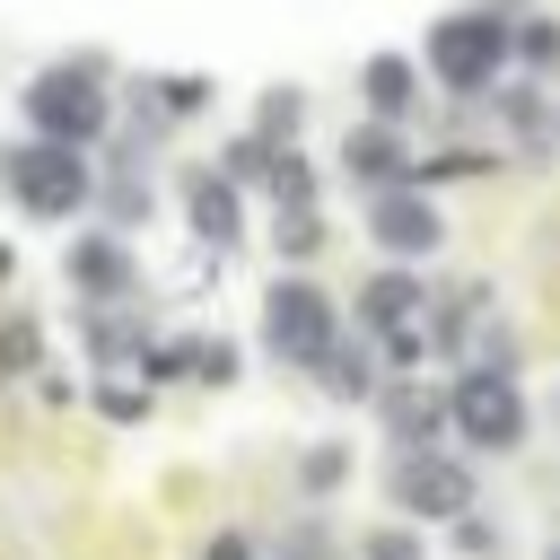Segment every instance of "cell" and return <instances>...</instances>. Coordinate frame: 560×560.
<instances>
[{
    "label": "cell",
    "instance_id": "13",
    "mask_svg": "<svg viewBox=\"0 0 560 560\" xmlns=\"http://www.w3.org/2000/svg\"><path fill=\"white\" fill-rule=\"evenodd\" d=\"M385 420H394L402 446H429L446 429V394H385Z\"/></svg>",
    "mask_w": 560,
    "mask_h": 560
},
{
    "label": "cell",
    "instance_id": "11",
    "mask_svg": "<svg viewBox=\"0 0 560 560\" xmlns=\"http://www.w3.org/2000/svg\"><path fill=\"white\" fill-rule=\"evenodd\" d=\"M411 315H429V289H420L411 271H376V280L359 289V324L394 332V324H411Z\"/></svg>",
    "mask_w": 560,
    "mask_h": 560
},
{
    "label": "cell",
    "instance_id": "20",
    "mask_svg": "<svg viewBox=\"0 0 560 560\" xmlns=\"http://www.w3.org/2000/svg\"><path fill=\"white\" fill-rule=\"evenodd\" d=\"M192 376L201 385H236V341H192Z\"/></svg>",
    "mask_w": 560,
    "mask_h": 560
},
{
    "label": "cell",
    "instance_id": "19",
    "mask_svg": "<svg viewBox=\"0 0 560 560\" xmlns=\"http://www.w3.org/2000/svg\"><path fill=\"white\" fill-rule=\"evenodd\" d=\"M105 219H114V228H140V219H149V184H131V175L105 184Z\"/></svg>",
    "mask_w": 560,
    "mask_h": 560
},
{
    "label": "cell",
    "instance_id": "21",
    "mask_svg": "<svg viewBox=\"0 0 560 560\" xmlns=\"http://www.w3.org/2000/svg\"><path fill=\"white\" fill-rule=\"evenodd\" d=\"M96 411L105 420H149V385H122L114 376V385H96Z\"/></svg>",
    "mask_w": 560,
    "mask_h": 560
},
{
    "label": "cell",
    "instance_id": "26",
    "mask_svg": "<svg viewBox=\"0 0 560 560\" xmlns=\"http://www.w3.org/2000/svg\"><path fill=\"white\" fill-rule=\"evenodd\" d=\"M455 542H464V551H481V560H499V525H481L472 508L455 516Z\"/></svg>",
    "mask_w": 560,
    "mask_h": 560
},
{
    "label": "cell",
    "instance_id": "3",
    "mask_svg": "<svg viewBox=\"0 0 560 560\" xmlns=\"http://www.w3.org/2000/svg\"><path fill=\"white\" fill-rule=\"evenodd\" d=\"M0 184L35 210V219H70V210H88V166H79V149L70 140H18V149H0Z\"/></svg>",
    "mask_w": 560,
    "mask_h": 560
},
{
    "label": "cell",
    "instance_id": "25",
    "mask_svg": "<svg viewBox=\"0 0 560 560\" xmlns=\"http://www.w3.org/2000/svg\"><path fill=\"white\" fill-rule=\"evenodd\" d=\"M228 175H271V140H262V131L236 140V149H228Z\"/></svg>",
    "mask_w": 560,
    "mask_h": 560
},
{
    "label": "cell",
    "instance_id": "6",
    "mask_svg": "<svg viewBox=\"0 0 560 560\" xmlns=\"http://www.w3.org/2000/svg\"><path fill=\"white\" fill-rule=\"evenodd\" d=\"M394 508L455 525V516L472 508V472H464L455 455H438V446H402V464H394Z\"/></svg>",
    "mask_w": 560,
    "mask_h": 560
},
{
    "label": "cell",
    "instance_id": "24",
    "mask_svg": "<svg viewBox=\"0 0 560 560\" xmlns=\"http://www.w3.org/2000/svg\"><path fill=\"white\" fill-rule=\"evenodd\" d=\"M298 114H306V105H298L289 88H271V96H262V140H289V131H298Z\"/></svg>",
    "mask_w": 560,
    "mask_h": 560
},
{
    "label": "cell",
    "instance_id": "9",
    "mask_svg": "<svg viewBox=\"0 0 560 560\" xmlns=\"http://www.w3.org/2000/svg\"><path fill=\"white\" fill-rule=\"evenodd\" d=\"M61 271H70V289H79V298H88V306H114V298H122V289H131V254H122V245H114V236H79V245H70V262H61Z\"/></svg>",
    "mask_w": 560,
    "mask_h": 560
},
{
    "label": "cell",
    "instance_id": "4",
    "mask_svg": "<svg viewBox=\"0 0 560 560\" xmlns=\"http://www.w3.org/2000/svg\"><path fill=\"white\" fill-rule=\"evenodd\" d=\"M262 341H271V359H289V368H315V359L341 341V324H332V298H324L315 280H271V298H262Z\"/></svg>",
    "mask_w": 560,
    "mask_h": 560
},
{
    "label": "cell",
    "instance_id": "12",
    "mask_svg": "<svg viewBox=\"0 0 560 560\" xmlns=\"http://www.w3.org/2000/svg\"><path fill=\"white\" fill-rule=\"evenodd\" d=\"M368 105H376V122H402V114L420 105V70H411L402 52H376V61H368Z\"/></svg>",
    "mask_w": 560,
    "mask_h": 560
},
{
    "label": "cell",
    "instance_id": "18",
    "mask_svg": "<svg viewBox=\"0 0 560 560\" xmlns=\"http://www.w3.org/2000/svg\"><path fill=\"white\" fill-rule=\"evenodd\" d=\"M35 341H44V332H35V315H9V324H0V376L35 368Z\"/></svg>",
    "mask_w": 560,
    "mask_h": 560
},
{
    "label": "cell",
    "instance_id": "8",
    "mask_svg": "<svg viewBox=\"0 0 560 560\" xmlns=\"http://www.w3.org/2000/svg\"><path fill=\"white\" fill-rule=\"evenodd\" d=\"M184 210H192V236H201L210 254H228V245L245 236V219H236V184H228V175H210V166H192V175H184Z\"/></svg>",
    "mask_w": 560,
    "mask_h": 560
},
{
    "label": "cell",
    "instance_id": "16",
    "mask_svg": "<svg viewBox=\"0 0 560 560\" xmlns=\"http://www.w3.org/2000/svg\"><path fill=\"white\" fill-rule=\"evenodd\" d=\"M508 61H525V70H551V61H560V26H551V18H525V26L508 35Z\"/></svg>",
    "mask_w": 560,
    "mask_h": 560
},
{
    "label": "cell",
    "instance_id": "29",
    "mask_svg": "<svg viewBox=\"0 0 560 560\" xmlns=\"http://www.w3.org/2000/svg\"><path fill=\"white\" fill-rule=\"evenodd\" d=\"M9 271H18V254H9V245H0V280H9Z\"/></svg>",
    "mask_w": 560,
    "mask_h": 560
},
{
    "label": "cell",
    "instance_id": "5",
    "mask_svg": "<svg viewBox=\"0 0 560 560\" xmlns=\"http://www.w3.org/2000/svg\"><path fill=\"white\" fill-rule=\"evenodd\" d=\"M446 420L464 429V446H516L525 438V402H516V376L508 368H464L455 394H446Z\"/></svg>",
    "mask_w": 560,
    "mask_h": 560
},
{
    "label": "cell",
    "instance_id": "1",
    "mask_svg": "<svg viewBox=\"0 0 560 560\" xmlns=\"http://www.w3.org/2000/svg\"><path fill=\"white\" fill-rule=\"evenodd\" d=\"M26 122H35L44 140H70V149L105 140V61L88 52V61L44 70V79L26 88Z\"/></svg>",
    "mask_w": 560,
    "mask_h": 560
},
{
    "label": "cell",
    "instance_id": "7",
    "mask_svg": "<svg viewBox=\"0 0 560 560\" xmlns=\"http://www.w3.org/2000/svg\"><path fill=\"white\" fill-rule=\"evenodd\" d=\"M368 236H376L385 254H438L446 219L429 210V192H411V184H385V192H376V210H368Z\"/></svg>",
    "mask_w": 560,
    "mask_h": 560
},
{
    "label": "cell",
    "instance_id": "14",
    "mask_svg": "<svg viewBox=\"0 0 560 560\" xmlns=\"http://www.w3.org/2000/svg\"><path fill=\"white\" fill-rule=\"evenodd\" d=\"M262 184H271V201H280V210H315V175H306V158H298L289 140L271 149V175H262Z\"/></svg>",
    "mask_w": 560,
    "mask_h": 560
},
{
    "label": "cell",
    "instance_id": "31",
    "mask_svg": "<svg viewBox=\"0 0 560 560\" xmlns=\"http://www.w3.org/2000/svg\"><path fill=\"white\" fill-rule=\"evenodd\" d=\"M551 560H560V542H551Z\"/></svg>",
    "mask_w": 560,
    "mask_h": 560
},
{
    "label": "cell",
    "instance_id": "17",
    "mask_svg": "<svg viewBox=\"0 0 560 560\" xmlns=\"http://www.w3.org/2000/svg\"><path fill=\"white\" fill-rule=\"evenodd\" d=\"M332 350H341V341H332ZM332 350L315 359V368H324V385H332V394H368V385H376V359H368V350H350V359H332Z\"/></svg>",
    "mask_w": 560,
    "mask_h": 560
},
{
    "label": "cell",
    "instance_id": "10",
    "mask_svg": "<svg viewBox=\"0 0 560 560\" xmlns=\"http://www.w3.org/2000/svg\"><path fill=\"white\" fill-rule=\"evenodd\" d=\"M341 175H359V184H376V192H385V184H402V175H411V149L394 140V122H359V131L341 140Z\"/></svg>",
    "mask_w": 560,
    "mask_h": 560
},
{
    "label": "cell",
    "instance_id": "30",
    "mask_svg": "<svg viewBox=\"0 0 560 560\" xmlns=\"http://www.w3.org/2000/svg\"><path fill=\"white\" fill-rule=\"evenodd\" d=\"M289 560H315V551H289Z\"/></svg>",
    "mask_w": 560,
    "mask_h": 560
},
{
    "label": "cell",
    "instance_id": "28",
    "mask_svg": "<svg viewBox=\"0 0 560 560\" xmlns=\"http://www.w3.org/2000/svg\"><path fill=\"white\" fill-rule=\"evenodd\" d=\"M201 560H254V542H245V534H219V542H210Z\"/></svg>",
    "mask_w": 560,
    "mask_h": 560
},
{
    "label": "cell",
    "instance_id": "32",
    "mask_svg": "<svg viewBox=\"0 0 560 560\" xmlns=\"http://www.w3.org/2000/svg\"><path fill=\"white\" fill-rule=\"evenodd\" d=\"M551 402H560V394H551Z\"/></svg>",
    "mask_w": 560,
    "mask_h": 560
},
{
    "label": "cell",
    "instance_id": "2",
    "mask_svg": "<svg viewBox=\"0 0 560 560\" xmlns=\"http://www.w3.org/2000/svg\"><path fill=\"white\" fill-rule=\"evenodd\" d=\"M490 70H508V9H464V18H438L429 26V79L472 96L490 88Z\"/></svg>",
    "mask_w": 560,
    "mask_h": 560
},
{
    "label": "cell",
    "instance_id": "23",
    "mask_svg": "<svg viewBox=\"0 0 560 560\" xmlns=\"http://www.w3.org/2000/svg\"><path fill=\"white\" fill-rule=\"evenodd\" d=\"M271 245H280V254H289V262H298V254H315V245H324V219H306V210H289V219H280V236H271Z\"/></svg>",
    "mask_w": 560,
    "mask_h": 560
},
{
    "label": "cell",
    "instance_id": "15",
    "mask_svg": "<svg viewBox=\"0 0 560 560\" xmlns=\"http://www.w3.org/2000/svg\"><path fill=\"white\" fill-rule=\"evenodd\" d=\"M350 481V446H306V464H298V490L306 499H332Z\"/></svg>",
    "mask_w": 560,
    "mask_h": 560
},
{
    "label": "cell",
    "instance_id": "22",
    "mask_svg": "<svg viewBox=\"0 0 560 560\" xmlns=\"http://www.w3.org/2000/svg\"><path fill=\"white\" fill-rule=\"evenodd\" d=\"M368 560H429V542H420L411 525H376V534H368Z\"/></svg>",
    "mask_w": 560,
    "mask_h": 560
},
{
    "label": "cell",
    "instance_id": "27",
    "mask_svg": "<svg viewBox=\"0 0 560 560\" xmlns=\"http://www.w3.org/2000/svg\"><path fill=\"white\" fill-rule=\"evenodd\" d=\"M158 96H166V105H175V114H192V105H201V96H210V88H201V79H166V88H158Z\"/></svg>",
    "mask_w": 560,
    "mask_h": 560
}]
</instances>
